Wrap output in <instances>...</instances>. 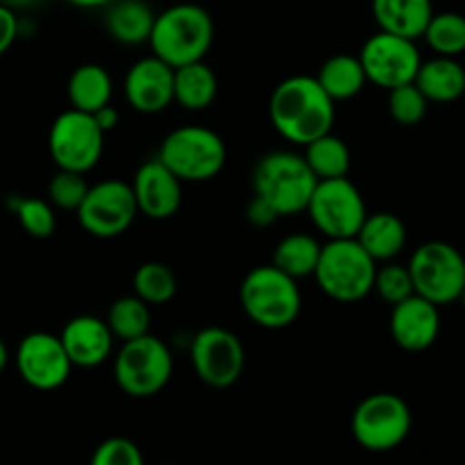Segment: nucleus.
<instances>
[{
	"mask_svg": "<svg viewBox=\"0 0 465 465\" xmlns=\"http://www.w3.org/2000/svg\"><path fill=\"white\" fill-rule=\"evenodd\" d=\"M173 73L159 57L139 59L125 75V98L132 109L141 114H159L173 103Z\"/></svg>",
	"mask_w": 465,
	"mask_h": 465,
	"instance_id": "18",
	"label": "nucleus"
},
{
	"mask_svg": "<svg viewBox=\"0 0 465 465\" xmlns=\"http://www.w3.org/2000/svg\"><path fill=\"white\" fill-rule=\"evenodd\" d=\"M66 3L75 5V7H84V9H95V7H107L112 0H66Z\"/></svg>",
	"mask_w": 465,
	"mask_h": 465,
	"instance_id": "40",
	"label": "nucleus"
},
{
	"mask_svg": "<svg viewBox=\"0 0 465 465\" xmlns=\"http://www.w3.org/2000/svg\"><path fill=\"white\" fill-rule=\"evenodd\" d=\"M359 62L368 82L391 91L416 80L422 59L413 39L380 30L363 44Z\"/></svg>",
	"mask_w": 465,
	"mask_h": 465,
	"instance_id": "14",
	"label": "nucleus"
},
{
	"mask_svg": "<svg viewBox=\"0 0 465 465\" xmlns=\"http://www.w3.org/2000/svg\"><path fill=\"white\" fill-rule=\"evenodd\" d=\"M354 239L375 262H391L407 245V227L391 212L368 213Z\"/></svg>",
	"mask_w": 465,
	"mask_h": 465,
	"instance_id": "21",
	"label": "nucleus"
},
{
	"mask_svg": "<svg viewBox=\"0 0 465 465\" xmlns=\"http://www.w3.org/2000/svg\"><path fill=\"white\" fill-rule=\"evenodd\" d=\"M18 32H21V23H18L14 9H9L7 5L0 3V54H5L12 48Z\"/></svg>",
	"mask_w": 465,
	"mask_h": 465,
	"instance_id": "38",
	"label": "nucleus"
},
{
	"mask_svg": "<svg viewBox=\"0 0 465 465\" xmlns=\"http://www.w3.org/2000/svg\"><path fill=\"white\" fill-rule=\"evenodd\" d=\"M427 104H430V100L422 95V91L413 82L389 91V114L398 125L413 127L425 121Z\"/></svg>",
	"mask_w": 465,
	"mask_h": 465,
	"instance_id": "32",
	"label": "nucleus"
},
{
	"mask_svg": "<svg viewBox=\"0 0 465 465\" xmlns=\"http://www.w3.org/2000/svg\"><path fill=\"white\" fill-rule=\"evenodd\" d=\"M94 465H143V454H141L139 445L132 443L130 439L123 436H114V439L103 440L95 448L94 457H91Z\"/></svg>",
	"mask_w": 465,
	"mask_h": 465,
	"instance_id": "36",
	"label": "nucleus"
},
{
	"mask_svg": "<svg viewBox=\"0 0 465 465\" xmlns=\"http://www.w3.org/2000/svg\"><path fill=\"white\" fill-rule=\"evenodd\" d=\"M422 39L436 54L459 57L465 53V16L459 12L431 14Z\"/></svg>",
	"mask_w": 465,
	"mask_h": 465,
	"instance_id": "29",
	"label": "nucleus"
},
{
	"mask_svg": "<svg viewBox=\"0 0 465 465\" xmlns=\"http://www.w3.org/2000/svg\"><path fill=\"white\" fill-rule=\"evenodd\" d=\"M191 363L203 384L230 389L243 375V343L225 327H204L191 341Z\"/></svg>",
	"mask_w": 465,
	"mask_h": 465,
	"instance_id": "13",
	"label": "nucleus"
},
{
	"mask_svg": "<svg viewBox=\"0 0 465 465\" xmlns=\"http://www.w3.org/2000/svg\"><path fill=\"white\" fill-rule=\"evenodd\" d=\"M316 175L302 154L275 150L263 154L252 171L254 195L272 204L280 216H298L307 209Z\"/></svg>",
	"mask_w": 465,
	"mask_h": 465,
	"instance_id": "5",
	"label": "nucleus"
},
{
	"mask_svg": "<svg viewBox=\"0 0 465 465\" xmlns=\"http://www.w3.org/2000/svg\"><path fill=\"white\" fill-rule=\"evenodd\" d=\"M391 336L407 352H425L440 334L439 307L413 293L411 298L393 304L391 312Z\"/></svg>",
	"mask_w": 465,
	"mask_h": 465,
	"instance_id": "17",
	"label": "nucleus"
},
{
	"mask_svg": "<svg viewBox=\"0 0 465 465\" xmlns=\"http://www.w3.org/2000/svg\"><path fill=\"white\" fill-rule=\"evenodd\" d=\"M86 191H89V182H86L84 173L59 168V173L48 184V198L53 203V207L75 212L82 200H84Z\"/></svg>",
	"mask_w": 465,
	"mask_h": 465,
	"instance_id": "35",
	"label": "nucleus"
},
{
	"mask_svg": "<svg viewBox=\"0 0 465 465\" xmlns=\"http://www.w3.org/2000/svg\"><path fill=\"white\" fill-rule=\"evenodd\" d=\"M64 350L73 366L98 368L109 359L114 348V334L103 318L75 316L59 334Z\"/></svg>",
	"mask_w": 465,
	"mask_h": 465,
	"instance_id": "19",
	"label": "nucleus"
},
{
	"mask_svg": "<svg viewBox=\"0 0 465 465\" xmlns=\"http://www.w3.org/2000/svg\"><path fill=\"white\" fill-rule=\"evenodd\" d=\"M109 36L118 44L139 45L150 39L154 25V12L143 0H112L104 14Z\"/></svg>",
	"mask_w": 465,
	"mask_h": 465,
	"instance_id": "24",
	"label": "nucleus"
},
{
	"mask_svg": "<svg viewBox=\"0 0 465 465\" xmlns=\"http://www.w3.org/2000/svg\"><path fill=\"white\" fill-rule=\"evenodd\" d=\"M413 416L409 404L395 393H372L357 404L350 431L359 448L368 452H393L411 434Z\"/></svg>",
	"mask_w": 465,
	"mask_h": 465,
	"instance_id": "8",
	"label": "nucleus"
},
{
	"mask_svg": "<svg viewBox=\"0 0 465 465\" xmlns=\"http://www.w3.org/2000/svg\"><path fill=\"white\" fill-rule=\"evenodd\" d=\"M75 213L86 234L98 239H116L130 230L139 207L132 184L121 180H104L89 186Z\"/></svg>",
	"mask_w": 465,
	"mask_h": 465,
	"instance_id": "12",
	"label": "nucleus"
},
{
	"mask_svg": "<svg viewBox=\"0 0 465 465\" xmlns=\"http://www.w3.org/2000/svg\"><path fill=\"white\" fill-rule=\"evenodd\" d=\"M304 212L327 239H354L368 216L361 191L348 177L318 180Z\"/></svg>",
	"mask_w": 465,
	"mask_h": 465,
	"instance_id": "10",
	"label": "nucleus"
},
{
	"mask_svg": "<svg viewBox=\"0 0 465 465\" xmlns=\"http://www.w3.org/2000/svg\"><path fill=\"white\" fill-rule=\"evenodd\" d=\"M321 250L322 245L312 234H289L277 243L275 252H272V266H277L293 280L313 277Z\"/></svg>",
	"mask_w": 465,
	"mask_h": 465,
	"instance_id": "28",
	"label": "nucleus"
},
{
	"mask_svg": "<svg viewBox=\"0 0 465 465\" xmlns=\"http://www.w3.org/2000/svg\"><path fill=\"white\" fill-rule=\"evenodd\" d=\"M3 5H7L9 9H21V7H30V5H35L36 0H0Z\"/></svg>",
	"mask_w": 465,
	"mask_h": 465,
	"instance_id": "41",
	"label": "nucleus"
},
{
	"mask_svg": "<svg viewBox=\"0 0 465 465\" xmlns=\"http://www.w3.org/2000/svg\"><path fill=\"white\" fill-rule=\"evenodd\" d=\"M148 44L154 57L173 68L200 62L213 44V18L200 5H173L154 16Z\"/></svg>",
	"mask_w": 465,
	"mask_h": 465,
	"instance_id": "2",
	"label": "nucleus"
},
{
	"mask_svg": "<svg viewBox=\"0 0 465 465\" xmlns=\"http://www.w3.org/2000/svg\"><path fill=\"white\" fill-rule=\"evenodd\" d=\"M94 118H95V123H98L100 130H103L104 134H107L109 130H114V127L118 125V112L112 107V104H104V107H100L98 112H94Z\"/></svg>",
	"mask_w": 465,
	"mask_h": 465,
	"instance_id": "39",
	"label": "nucleus"
},
{
	"mask_svg": "<svg viewBox=\"0 0 465 465\" xmlns=\"http://www.w3.org/2000/svg\"><path fill=\"white\" fill-rule=\"evenodd\" d=\"M375 272L377 262L357 239H330L322 245L313 277L327 298L352 304L372 293Z\"/></svg>",
	"mask_w": 465,
	"mask_h": 465,
	"instance_id": "4",
	"label": "nucleus"
},
{
	"mask_svg": "<svg viewBox=\"0 0 465 465\" xmlns=\"http://www.w3.org/2000/svg\"><path fill=\"white\" fill-rule=\"evenodd\" d=\"M372 291H377V295H380L386 304H391V307L402 302V300L411 298L416 291H413V280L411 272H409V266L386 263V266L377 268Z\"/></svg>",
	"mask_w": 465,
	"mask_h": 465,
	"instance_id": "34",
	"label": "nucleus"
},
{
	"mask_svg": "<svg viewBox=\"0 0 465 465\" xmlns=\"http://www.w3.org/2000/svg\"><path fill=\"white\" fill-rule=\"evenodd\" d=\"M413 291L436 307L459 302L465 286V259L445 241H427L418 245L409 262Z\"/></svg>",
	"mask_w": 465,
	"mask_h": 465,
	"instance_id": "9",
	"label": "nucleus"
},
{
	"mask_svg": "<svg viewBox=\"0 0 465 465\" xmlns=\"http://www.w3.org/2000/svg\"><path fill=\"white\" fill-rule=\"evenodd\" d=\"M157 157L182 182H207L225 166L227 148L209 127L184 125L162 141Z\"/></svg>",
	"mask_w": 465,
	"mask_h": 465,
	"instance_id": "7",
	"label": "nucleus"
},
{
	"mask_svg": "<svg viewBox=\"0 0 465 465\" xmlns=\"http://www.w3.org/2000/svg\"><path fill=\"white\" fill-rule=\"evenodd\" d=\"M66 91L73 109L94 114L112 103L114 84L109 73L100 64H82L68 77Z\"/></svg>",
	"mask_w": 465,
	"mask_h": 465,
	"instance_id": "25",
	"label": "nucleus"
},
{
	"mask_svg": "<svg viewBox=\"0 0 465 465\" xmlns=\"http://www.w3.org/2000/svg\"><path fill=\"white\" fill-rule=\"evenodd\" d=\"M459 302H461L465 307V286H463V293H461V298H459Z\"/></svg>",
	"mask_w": 465,
	"mask_h": 465,
	"instance_id": "43",
	"label": "nucleus"
},
{
	"mask_svg": "<svg viewBox=\"0 0 465 465\" xmlns=\"http://www.w3.org/2000/svg\"><path fill=\"white\" fill-rule=\"evenodd\" d=\"M334 100L322 91L316 77L293 75L275 86L268 103L272 127L295 145L331 132L334 125Z\"/></svg>",
	"mask_w": 465,
	"mask_h": 465,
	"instance_id": "1",
	"label": "nucleus"
},
{
	"mask_svg": "<svg viewBox=\"0 0 465 465\" xmlns=\"http://www.w3.org/2000/svg\"><path fill=\"white\" fill-rule=\"evenodd\" d=\"M7 363H9V350H7V345L3 343V339H0V372L7 368Z\"/></svg>",
	"mask_w": 465,
	"mask_h": 465,
	"instance_id": "42",
	"label": "nucleus"
},
{
	"mask_svg": "<svg viewBox=\"0 0 465 465\" xmlns=\"http://www.w3.org/2000/svg\"><path fill=\"white\" fill-rule=\"evenodd\" d=\"M104 322L112 330L114 339H139L150 331V309L139 295H125L109 307Z\"/></svg>",
	"mask_w": 465,
	"mask_h": 465,
	"instance_id": "30",
	"label": "nucleus"
},
{
	"mask_svg": "<svg viewBox=\"0 0 465 465\" xmlns=\"http://www.w3.org/2000/svg\"><path fill=\"white\" fill-rule=\"evenodd\" d=\"M218 95V77L212 66L200 62L177 66L173 73V103L189 112H203L212 107Z\"/></svg>",
	"mask_w": 465,
	"mask_h": 465,
	"instance_id": "23",
	"label": "nucleus"
},
{
	"mask_svg": "<svg viewBox=\"0 0 465 465\" xmlns=\"http://www.w3.org/2000/svg\"><path fill=\"white\" fill-rule=\"evenodd\" d=\"M50 157L57 168L89 173L100 162L104 150V132L94 114L68 109L54 118L48 134Z\"/></svg>",
	"mask_w": 465,
	"mask_h": 465,
	"instance_id": "11",
	"label": "nucleus"
},
{
	"mask_svg": "<svg viewBox=\"0 0 465 465\" xmlns=\"http://www.w3.org/2000/svg\"><path fill=\"white\" fill-rule=\"evenodd\" d=\"M304 162L312 168L316 180H331V177H348L352 159L350 148L343 139L334 136L331 132L309 141L304 145Z\"/></svg>",
	"mask_w": 465,
	"mask_h": 465,
	"instance_id": "27",
	"label": "nucleus"
},
{
	"mask_svg": "<svg viewBox=\"0 0 465 465\" xmlns=\"http://www.w3.org/2000/svg\"><path fill=\"white\" fill-rule=\"evenodd\" d=\"M132 191L139 212L153 221H166L182 207V180L168 171L159 157L141 163Z\"/></svg>",
	"mask_w": 465,
	"mask_h": 465,
	"instance_id": "16",
	"label": "nucleus"
},
{
	"mask_svg": "<svg viewBox=\"0 0 465 465\" xmlns=\"http://www.w3.org/2000/svg\"><path fill=\"white\" fill-rule=\"evenodd\" d=\"M431 14V0H372V16L380 30L413 41L420 39Z\"/></svg>",
	"mask_w": 465,
	"mask_h": 465,
	"instance_id": "20",
	"label": "nucleus"
},
{
	"mask_svg": "<svg viewBox=\"0 0 465 465\" xmlns=\"http://www.w3.org/2000/svg\"><path fill=\"white\" fill-rule=\"evenodd\" d=\"M413 84L430 103H454L465 94V68L457 57L436 54L430 62H420Z\"/></svg>",
	"mask_w": 465,
	"mask_h": 465,
	"instance_id": "22",
	"label": "nucleus"
},
{
	"mask_svg": "<svg viewBox=\"0 0 465 465\" xmlns=\"http://www.w3.org/2000/svg\"><path fill=\"white\" fill-rule=\"evenodd\" d=\"M173 375V354L154 336L123 341L114 359V380L118 389L136 400L154 398L166 389Z\"/></svg>",
	"mask_w": 465,
	"mask_h": 465,
	"instance_id": "6",
	"label": "nucleus"
},
{
	"mask_svg": "<svg viewBox=\"0 0 465 465\" xmlns=\"http://www.w3.org/2000/svg\"><path fill=\"white\" fill-rule=\"evenodd\" d=\"M16 371L32 389L57 391L71 377L73 363L59 336L32 331L16 348Z\"/></svg>",
	"mask_w": 465,
	"mask_h": 465,
	"instance_id": "15",
	"label": "nucleus"
},
{
	"mask_svg": "<svg viewBox=\"0 0 465 465\" xmlns=\"http://www.w3.org/2000/svg\"><path fill=\"white\" fill-rule=\"evenodd\" d=\"M318 84L334 103L359 95L366 86V73L354 54H334L321 66L316 75Z\"/></svg>",
	"mask_w": 465,
	"mask_h": 465,
	"instance_id": "26",
	"label": "nucleus"
},
{
	"mask_svg": "<svg viewBox=\"0 0 465 465\" xmlns=\"http://www.w3.org/2000/svg\"><path fill=\"white\" fill-rule=\"evenodd\" d=\"M12 212L16 213L23 230L35 239H48L54 232V212L53 204L39 198H14Z\"/></svg>",
	"mask_w": 465,
	"mask_h": 465,
	"instance_id": "33",
	"label": "nucleus"
},
{
	"mask_svg": "<svg viewBox=\"0 0 465 465\" xmlns=\"http://www.w3.org/2000/svg\"><path fill=\"white\" fill-rule=\"evenodd\" d=\"M241 307L254 325L263 330H286L302 312L298 280L277 266H257L243 277L239 289Z\"/></svg>",
	"mask_w": 465,
	"mask_h": 465,
	"instance_id": "3",
	"label": "nucleus"
},
{
	"mask_svg": "<svg viewBox=\"0 0 465 465\" xmlns=\"http://www.w3.org/2000/svg\"><path fill=\"white\" fill-rule=\"evenodd\" d=\"M132 286L145 304H168L177 293V277L166 263L148 262L136 268Z\"/></svg>",
	"mask_w": 465,
	"mask_h": 465,
	"instance_id": "31",
	"label": "nucleus"
},
{
	"mask_svg": "<svg viewBox=\"0 0 465 465\" xmlns=\"http://www.w3.org/2000/svg\"><path fill=\"white\" fill-rule=\"evenodd\" d=\"M245 218H248L250 225L268 227V225H272V223H277V218H282V216L275 212V209H272V204H268L266 200L259 198V195H254V198L250 200L248 209H245Z\"/></svg>",
	"mask_w": 465,
	"mask_h": 465,
	"instance_id": "37",
	"label": "nucleus"
}]
</instances>
